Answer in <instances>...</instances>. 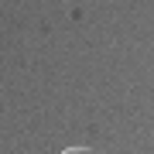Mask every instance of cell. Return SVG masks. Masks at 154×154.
Returning <instances> with one entry per match:
<instances>
[{"label":"cell","instance_id":"6da1fadb","mask_svg":"<svg viewBox=\"0 0 154 154\" xmlns=\"http://www.w3.org/2000/svg\"><path fill=\"white\" fill-rule=\"evenodd\" d=\"M62 154H99V151H93V147H65Z\"/></svg>","mask_w":154,"mask_h":154}]
</instances>
